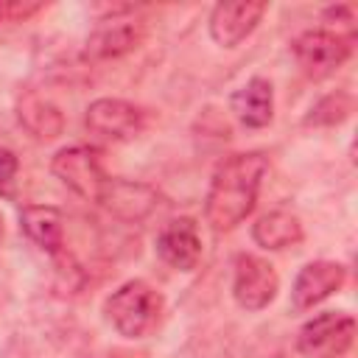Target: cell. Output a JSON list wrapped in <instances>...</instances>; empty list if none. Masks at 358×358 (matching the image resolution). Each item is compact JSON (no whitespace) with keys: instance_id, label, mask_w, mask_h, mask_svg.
<instances>
[{"instance_id":"1","label":"cell","mask_w":358,"mask_h":358,"mask_svg":"<svg viewBox=\"0 0 358 358\" xmlns=\"http://www.w3.org/2000/svg\"><path fill=\"white\" fill-rule=\"evenodd\" d=\"M266 171L268 159L260 151L232 154L215 168L204 201V218L215 232H229L246 221L257 204Z\"/></svg>"},{"instance_id":"2","label":"cell","mask_w":358,"mask_h":358,"mask_svg":"<svg viewBox=\"0 0 358 358\" xmlns=\"http://www.w3.org/2000/svg\"><path fill=\"white\" fill-rule=\"evenodd\" d=\"M165 310L162 294L148 285L145 280H129L103 305V313L109 324L123 336V338H145L157 330L159 319Z\"/></svg>"},{"instance_id":"3","label":"cell","mask_w":358,"mask_h":358,"mask_svg":"<svg viewBox=\"0 0 358 358\" xmlns=\"http://www.w3.org/2000/svg\"><path fill=\"white\" fill-rule=\"evenodd\" d=\"M291 50H294L299 70L308 78H327L350 59L352 36L327 31V28H313V31H302L294 39Z\"/></svg>"},{"instance_id":"4","label":"cell","mask_w":358,"mask_h":358,"mask_svg":"<svg viewBox=\"0 0 358 358\" xmlns=\"http://www.w3.org/2000/svg\"><path fill=\"white\" fill-rule=\"evenodd\" d=\"M355 341V319L341 310H324L308 319L296 333V350L305 358H341Z\"/></svg>"},{"instance_id":"5","label":"cell","mask_w":358,"mask_h":358,"mask_svg":"<svg viewBox=\"0 0 358 358\" xmlns=\"http://www.w3.org/2000/svg\"><path fill=\"white\" fill-rule=\"evenodd\" d=\"M50 171L56 173V179L64 187H70L76 196L95 201V204L101 201V193L109 182V173L103 171L98 151L87 148V145H70V148L56 151Z\"/></svg>"},{"instance_id":"6","label":"cell","mask_w":358,"mask_h":358,"mask_svg":"<svg viewBox=\"0 0 358 358\" xmlns=\"http://www.w3.org/2000/svg\"><path fill=\"white\" fill-rule=\"evenodd\" d=\"M277 291H280V277L266 257H257V255L235 257L232 296L243 310L257 313V310L268 308L274 302Z\"/></svg>"},{"instance_id":"7","label":"cell","mask_w":358,"mask_h":358,"mask_svg":"<svg viewBox=\"0 0 358 358\" xmlns=\"http://www.w3.org/2000/svg\"><path fill=\"white\" fill-rule=\"evenodd\" d=\"M87 129L101 137V140H112V143H123L131 140L143 131V112L123 101V98H98L87 106Z\"/></svg>"},{"instance_id":"8","label":"cell","mask_w":358,"mask_h":358,"mask_svg":"<svg viewBox=\"0 0 358 358\" xmlns=\"http://www.w3.org/2000/svg\"><path fill=\"white\" fill-rule=\"evenodd\" d=\"M347 280V268L336 260H313L299 268L294 288H291V305L294 310H310L313 305L333 296Z\"/></svg>"},{"instance_id":"9","label":"cell","mask_w":358,"mask_h":358,"mask_svg":"<svg viewBox=\"0 0 358 358\" xmlns=\"http://www.w3.org/2000/svg\"><path fill=\"white\" fill-rule=\"evenodd\" d=\"M266 3L243 0V3H218L210 14V36L221 48H238L263 20Z\"/></svg>"},{"instance_id":"10","label":"cell","mask_w":358,"mask_h":358,"mask_svg":"<svg viewBox=\"0 0 358 358\" xmlns=\"http://www.w3.org/2000/svg\"><path fill=\"white\" fill-rule=\"evenodd\" d=\"M98 204L103 210H109L115 218H120V221H143L157 210L159 193L151 185L129 182V179H112L109 176Z\"/></svg>"},{"instance_id":"11","label":"cell","mask_w":358,"mask_h":358,"mask_svg":"<svg viewBox=\"0 0 358 358\" xmlns=\"http://www.w3.org/2000/svg\"><path fill=\"white\" fill-rule=\"evenodd\" d=\"M157 255L176 271H193L201 260V235L193 218H173L157 238Z\"/></svg>"},{"instance_id":"12","label":"cell","mask_w":358,"mask_h":358,"mask_svg":"<svg viewBox=\"0 0 358 358\" xmlns=\"http://www.w3.org/2000/svg\"><path fill=\"white\" fill-rule=\"evenodd\" d=\"M123 11H131V6H120V8H112V17L103 20L95 34L87 39V50L92 56H101V59H109V56H123L129 50H134L143 39V28L140 22H129V20H120L117 14Z\"/></svg>"},{"instance_id":"13","label":"cell","mask_w":358,"mask_h":358,"mask_svg":"<svg viewBox=\"0 0 358 358\" xmlns=\"http://www.w3.org/2000/svg\"><path fill=\"white\" fill-rule=\"evenodd\" d=\"M232 115L246 126V129H263L274 117V90L268 78H249L241 90L232 92L229 98Z\"/></svg>"},{"instance_id":"14","label":"cell","mask_w":358,"mask_h":358,"mask_svg":"<svg viewBox=\"0 0 358 358\" xmlns=\"http://www.w3.org/2000/svg\"><path fill=\"white\" fill-rule=\"evenodd\" d=\"M22 232L45 252L56 255L64 246V215L59 207L50 204H25L20 210Z\"/></svg>"},{"instance_id":"15","label":"cell","mask_w":358,"mask_h":358,"mask_svg":"<svg viewBox=\"0 0 358 358\" xmlns=\"http://www.w3.org/2000/svg\"><path fill=\"white\" fill-rule=\"evenodd\" d=\"M17 117L20 123L36 137V140H53L62 134L64 117L59 112V106L48 98H42L39 92H25L17 101Z\"/></svg>"},{"instance_id":"16","label":"cell","mask_w":358,"mask_h":358,"mask_svg":"<svg viewBox=\"0 0 358 358\" xmlns=\"http://www.w3.org/2000/svg\"><path fill=\"white\" fill-rule=\"evenodd\" d=\"M252 238L263 249H288L302 241V224L288 210H271L252 224Z\"/></svg>"},{"instance_id":"17","label":"cell","mask_w":358,"mask_h":358,"mask_svg":"<svg viewBox=\"0 0 358 358\" xmlns=\"http://www.w3.org/2000/svg\"><path fill=\"white\" fill-rule=\"evenodd\" d=\"M350 112H352V95L350 92H330L313 103V109L305 117V126H336V123L347 120Z\"/></svg>"},{"instance_id":"18","label":"cell","mask_w":358,"mask_h":358,"mask_svg":"<svg viewBox=\"0 0 358 358\" xmlns=\"http://www.w3.org/2000/svg\"><path fill=\"white\" fill-rule=\"evenodd\" d=\"M17 168H20V162H17L14 151H8V148H0V190H6V187L14 182V176H17Z\"/></svg>"},{"instance_id":"19","label":"cell","mask_w":358,"mask_h":358,"mask_svg":"<svg viewBox=\"0 0 358 358\" xmlns=\"http://www.w3.org/2000/svg\"><path fill=\"white\" fill-rule=\"evenodd\" d=\"M42 6L39 3H28V6H22V3H11V6H3V17H11V20H25L28 14H34V11H39Z\"/></svg>"},{"instance_id":"20","label":"cell","mask_w":358,"mask_h":358,"mask_svg":"<svg viewBox=\"0 0 358 358\" xmlns=\"http://www.w3.org/2000/svg\"><path fill=\"white\" fill-rule=\"evenodd\" d=\"M0 235H3V215H0Z\"/></svg>"},{"instance_id":"21","label":"cell","mask_w":358,"mask_h":358,"mask_svg":"<svg viewBox=\"0 0 358 358\" xmlns=\"http://www.w3.org/2000/svg\"><path fill=\"white\" fill-rule=\"evenodd\" d=\"M0 20H3V3H0Z\"/></svg>"}]
</instances>
